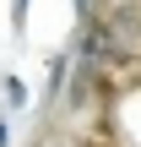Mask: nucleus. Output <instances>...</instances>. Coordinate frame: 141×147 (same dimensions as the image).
Masks as SVG:
<instances>
[{"mask_svg": "<svg viewBox=\"0 0 141 147\" xmlns=\"http://www.w3.org/2000/svg\"><path fill=\"white\" fill-rule=\"evenodd\" d=\"M27 22V0H11V27H22Z\"/></svg>", "mask_w": 141, "mask_h": 147, "instance_id": "obj_2", "label": "nucleus"}, {"mask_svg": "<svg viewBox=\"0 0 141 147\" xmlns=\"http://www.w3.org/2000/svg\"><path fill=\"white\" fill-rule=\"evenodd\" d=\"M5 142H11V131H5V120H0V147H5Z\"/></svg>", "mask_w": 141, "mask_h": 147, "instance_id": "obj_3", "label": "nucleus"}, {"mask_svg": "<svg viewBox=\"0 0 141 147\" xmlns=\"http://www.w3.org/2000/svg\"><path fill=\"white\" fill-rule=\"evenodd\" d=\"M5 98H11V104H27V87H22L16 76H11V82H5Z\"/></svg>", "mask_w": 141, "mask_h": 147, "instance_id": "obj_1", "label": "nucleus"}]
</instances>
